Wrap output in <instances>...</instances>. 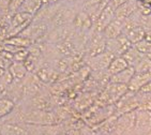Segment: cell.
Wrapping results in <instances>:
<instances>
[{
  "instance_id": "obj_1",
  "label": "cell",
  "mask_w": 151,
  "mask_h": 135,
  "mask_svg": "<svg viewBox=\"0 0 151 135\" xmlns=\"http://www.w3.org/2000/svg\"><path fill=\"white\" fill-rule=\"evenodd\" d=\"M135 128L145 133L151 131V117L147 112H140L135 116Z\"/></svg>"
},
{
  "instance_id": "obj_2",
  "label": "cell",
  "mask_w": 151,
  "mask_h": 135,
  "mask_svg": "<svg viewBox=\"0 0 151 135\" xmlns=\"http://www.w3.org/2000/svg\"><path fill=\"white\" fill-rule=\"evenodd\" d=\"M151 82V71L147 73H138L137 75H134L133 78L130 82V89L131 90H138L142 87Z\"/></svg>"
},
{
  "instance_id": "obj_3",
  "label": "cell",
  "mask_w": 151,
  "mask_h": 135,
  "mask_svg": "<svg viewBox=\"0 0 151 135\" xmlns=\"http://www.w3.org/2000/svg\"><path fill=\"white\" fill-rule=\"evenodd\" d=\"M145 32L144 30L140 28V27H135V28H132L128 33V39L130 41L134 42V43H138V42L142 41V39L144 38Z\"/></svg>"
},
{
  "instance_id": "obj_4",
  "label": "cell",
  "mask_w": 151,
  "mask_h": 135,
  "mask_svg": "<svg viewBox=\"0 0 151 135\" xmlns=\"http://www.w3.org/2000/svg\"><path fill=\"white\" fill-rule=\"evenodd\" d=\"M129 63L127 60L123 58H117L114 60V62L111 65V71L113 73H120L122 71H124L125 69H128Z\"/></svg>"
},
{
  "instance_id": "obj_5",
  "label": "cell",
  "mask_w": 151,
  "mask_h": 135,
  "mask_svg": "<svg viewBox=\"0 0 151 135\" xmlns=\"http://www.w3.org/2000/svg\"><path fill=\"white\" fill-rule=\"evenodd\" d=\"M137 73H147L151 71V59H144L137 65Z\"/></svg>"
},
{
  "instance_id": "obj_6",
  "label": "cell",
  "mask_w": 151,
  "mask_h": 135,
  "mask_svg": "<svg viewBox=\"0 0 151 135\" xmlns=\"http://www.w3.org/2000/svg\"><path fill=\"white\" fill-rule=\"evenodd\" d=\"M136 50L142 53H148L151 54V43L148 41H140L136 44Z\"/></svg>"
},
{
  "instance_id": "obj_7",
  "label": "cell",
  "mask_w": 151,
  "mask_h": 135,
  "mask_svg": "<svg viewBox=\"0 0 151 135\" xmlns=\"http://www.w3.org/2000/svg\"><path fill=\"white\" fill-rule=\"evenodd\" d=\"M140 90H142V92H146V93L151 92V82H149L148 84H146L144 87H142Z\"/></svg>"
},
{
  "instance_id": "obj_8",
  "label": "cell",
  "mask_w": 151,
  "mask_h": 135,
  "mask_svg": "<svg viewBox=\"0 0 151 135\" xmlns=\"http://www.w3.org/2000/svg\"><path fill=\"white\" fill-rule=\"evenodd\" d=\"M144 135H151V131H149V132H147V133H145Z\"/></svg>"
}]
</instances>
